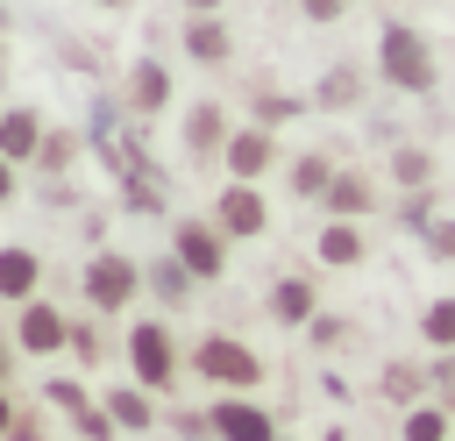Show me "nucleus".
<instances>
[{
    "label": "nucleus",
    "instance_id": "10",
    "mask_svg": "<svg viewBox=\"0 0 455 441\" xmlns=\"http://www.w3.org/2000/svg\"><path fill=\"white\" fill-rule=\"evenodd\" d=\"M370 256H377L370 220H327V213H320V228H313V263H320V270H363Z\"/></svg>",
    "mask_w": 455,
    "mask_h": 441
},
{
    "label": "nucleus",
    "instance_id": "35",
    "mask_svg": "<svg viewBox=\"0 0 455 441\" xmlns=\"http://www.w3.org/2000/svg\"><path fill=\"white\" fill-rule=\"evenodd\" d=\"M92 7H128V0H92Z\"/></svg>",
    "mask_w": 455,
    "mask_h": 441
},
{
    "label": "nucleus",
    "instance_id": "20",
    "mask_svg": "<svg viewBox=\"0 0 455 441\" xmlns=\"http://www.w3.org/2000/svg\"><path fill=\"white\" fill-rule=\"evenodd\" d=\"M43 114L36 107H7L0 114V156H14V164H36V149H43Z\"/></svg>",
    "mask_w": 455,
    "mask_h": 441
},
{
    "label": "nucleus",
    "instance_id": "23",
    "mask_svg": "<svg viewBox=\"0 0 455 441\" xmlns=\"http://www.w3.org/2000/svg\"><path fill=\"white\" fill-rule=\"evenodd\" d=\"M398 441H455V413L441 398H419L398 413Z\"/></svg>",
    "mask_w": 455,
    "mask_h": 441
},
{
    "label": "nucleus",
    "instance_id": "14",
    "mask_svg": "<svg viewBox=\"0 0 455 441\" xmlns=\"http://www.w3.org/2000/svg\"><path fill=\"white\" fill-rule=\"evenodd\" d=\"M313 114H355L363 100H370V64H355V57H341V64H327L320 78H313Z\"/></svg>",
    "mask_w": 455,
    "mask_h": 441
},
{
    "label": "nucleus",
    "instance_id": "9",
    "mask_svg": "<svg viewBox=\"0 0 455 441\" xmlns=\"http://www.w3.org/2000/svg\"><path fill=\"white\" fill-rule=\"evenodd\" d=\"M384 192H391L384 178H370L363 164H341L334 185H327V199H320V213L327 220H377L384 213Z\"/></svg>",
    "mask_w": 455,
    "mask_h": 441
},
{
    "label": "nucleus",
    "instance_id": "21",
    "mask_svg": "<svg viewBox=\"0 0 455 441\" xmlns=\"http://www.w3.org/2000/svg\"><path fill=\"white\" fill-rule=\"evenodd\" d=\"M36 285H43V256H36V249H21V242H14V249H0V299H7V306H28V299H36Z\"/></svg>",
    "mask_w": 455,
    "mask_h": 441
},
{
    "label": "nucleus",
    "instance_id": "11",
    "mask_svg": "<svg viewBox=\"0 0 455 441\" xmlns=\"http://www.w3.org/2000/svg\"><path fill=\"white\" fill-rule=\"evenodd\" d=\"M327 299H320V277L313 270H284V277H270V292H263V313L277 320V327H313V313H320Z\"/></svg>",
    "mask_w": 455,
    "mask_h": 441
},
{
    "label": "nucleus",
    "instance_id": "32",
    "mask_svg": "<svg viewBox=\"0 0 455 441\" xmlns=\"http://www.w3.org/2000/svg\"><path fill=\"white\" fill-rule=\"evenodd\" d=\"M14 171H21V164H14V156H0V206L14 199Z\"/></svg>",
    "mask_w": 455,
    "mask_h": 441
},
{
    "label": "nucleus",
    "instance_id": "1",
    "mask_svg": "<svg viewBox=\"0 0 455 441\" xmlns=\"http://www.w3.org/2000/svg\"><path fill=\"white\" fill-rule=\"evenodd\" d=\"M370 71H377V85H391L398 100H427V92L441 85V50H434V36H427L419 21L391 14V21L377 28Z\"/></svg>",
    "mask_w": 455,
    "mask_h": 441
},
{
    "label": "nucleus",
    "instance_id": "2",
    "mask_svg": "<svg viewBox=\"0 0 455 441\" xmlns=\"http://www.w3.org/2000/svg\"><path fill=\"white\" fill-rule=\"evenodd\" d=\"M121 356H128V377L142 391H156V398L178 391V377H185V349H178V334L164 320H135L128 341H121Z\"/></svg>",
    "mask_w": 455,
    "mask_h": 441
},
{
    "label": "nucleus",
    "instance_id": "31",
    "mask_svg": "<svg viewBox=\"0 0 455 441\" xmlns=\"http://www.w3.org/2000/svg\"><path fill=\"white\" fill-rule=\"evenodd\" d=\"M7 441H43V427H36V413H21V420H14V434H7Z\"/></svg>",
    "mask_w": 455,
    "mask_h": 441
},
{
    "label": "nucleus",
    "instance_id": "15",
    "mask_svg": "<svg viewBox=\"0 0 455 441\" xmlns=\"http://www.w3.org/2000/svg\"><path fill=\"white\" fill-rule=\"evenodd\" d=\"M14 349L21 356H57V349H71V320L50 299H28V306H14Z\"/></svg>",
    "mask_w": 455,
    "mask_h": 441
},
{
    "label": "nucleus",
    "instance_id": "28",
    "mask_svg": "<svg viewBox=\"0 0 455 441\" xmlns=\"http://www.w3.org/2000/svg\"><path fill=\"white\" fill-rule=\"evenodd\" d=\"M419 249H427V263H455V213H434L419 228Z\"/></svg>",
    "mask_w": 455,
    "mask_h": 441
},
{
    "label": "nucleus",
    "instance_id": "24",
    "mask_svg": "<svg viewBox=\"0 0 455 441\" xmlns=\"http://www.w3.org/2000/svg\"><path fill=\"white\" fill-rule=\"evenodd\" d=\"M419 349L427 356H455V292H441V299L419 306Z\"/></svg>",
    "mask_w": 455,
    "mask_h": 441
},
{
    "label": "nucleus",
    "instance_id": "26",
    "mask_svg": "<svg viewBox=\"0 0 455 441\" xmlns=\"http://www.w3.org/2000/svg\"><path fill=\"white\" fill-rule=\"evenodd\" d=\"M249 114H256L263 128H284V121L313 114V100H291V92H277V85H249Z\"/></svg>",
    "mask_w": 455,
    "mask_h": 441
},
{
    "label": "nucleus",
    "instance_id": "7",
    "mask_svg": "<svg viewBox=\"0 0 455 441\" xmlns=\"http://www.w3.org/2000/svg\"><path fill=\"white\" fill-rule=\"evenodd\" d=\"M213 220L228 228V242H263V235H270V199H263V185L228 178V185L213 192Z\"/></svg>",
    "mask_w": 455,
    "mask_h": 441
},
{
    "label": "nucleus",
    "instance_id": "22",
    "mask_svg": "<svg viewBox=\"0 0 455 441\" xmlns=\"http://www.w3.org/2000/svg\"><path fill=\"white\" fill-rule=\"evenodd\" d=\"M100 405H107V413H114V427H128V434L156 427V391H142L135 377H128V384H114V391H107Z\"/></svg>",
    "mask_w": 455,
    "mask_h": 441
},
{
    "label": "nucleus",
    "instance_id": "18",
    "mask_svg": "<svg viewBox=\"0 0 455 441\" xmlns=\"http://www.w3.org/2000/svg\"><path fill=\"white\" fill-rule=\"evenodd\" d=\"M121 100H128V114H135V121H156V114L171 107V64H164V57H135V64H128Z\"/></svg>",
    "mask_w": 455,
    "mask_h": 441
},
{
    "label": "nucleus",
    "instance_id": "4",
    "mask_svg": "<svg viewBox=\"0 0 455 441\" xmlns=\"http://www.w3.org/2000/svg\"><path fill=\"white\" fill-rule=\"evenodd\" d=\"M171 256H178L199 285H213V277H228L235 242H228V228H220L213 213H178V220H171Z\"/></svg>",
    "mask_w": 455,
    "mask_h": 441
},
{
    "label": "nucleus",
    "instance_id": "8",
    "mask_svg": "<svg viewBox=\"0 0 455 441\" xmlns=\"http://www.w3.org/2000/svg\"><path fill=\"white\" fill-rule=\"evenodd\" d=\"M206 413H213V441H284L277 434V413L256 391H220Z\"/></svg>",
    "mask_w": 455,
    "mask_h": 441
},
{
    "label": "nucleus",
    "instance_id": "33",
    "mask_svg": "<svg viewBox=\"0 0 455 441\" xmlns=\"http://www.w3.org/2000/svg\"><path fill=\"white\" fill-rule=\"evenodd\" d=\"M14 420H21V413H14V398H7V391H0V441H7V434H14Z\"/></svg>",
    "mask_w": 455,
    "mask_h": 441
},
{
    "label": "nucleus",
    "instance_id": "29",
    "mask_svg": "<svg viewBox=\"0 0 455 441\" xmlns=\"http://www.w3.org/2000/svg\"><path fill=\"white\" fill-rule=\"evenodd\" d=\"M306 334H313V341H320V349H341V341H348V334H355V327H348V320H341V313H327V306H320V313H313V327H306Z\"/></svg>",
    "mask_w": 455,
    "mask_h": 441
},
{
    "label": "nucleus",
    "instance_id": "12",
    "mask_svg": "<svg viewBox=\"0 0 455 441\" xmlns=\"http://www.w3.org/2000/svg\"><path fill=\"white\" fill-rule=\"evenodd\" d=\"M228 135H235V121H228V107H220V100H192V107H185V121H178V142H185V156H192V164H220Z\"/></svg>",
    "mask_w": 455,
    "mask_h": 441
},
{
    "label": "nucleus",
    "instance_id": "5",
    "mask_svg": "<svg viewBox=\"0 0 455 441\" xmlns=\"http://www.w3.org/2000/svg\"><path fill=\"white\" fill-rule=\"evenodd\" d=\"M142 299V263L128 256V249H92V263H85V306L100 313V320H114V313H128Z\"/></svg>",
    "mask_w": 455,
    "mask_h": 441
},
{
    "label": "nucleus",
    "instance_id": "3",
    "mask_svg": "<svg viewBox=\"0 0 455 441\" xmlns=\"http://www.w3.org/2000/svg\"><path fill=\"white\" fill-rule=\"evenodd\" d=\"M185 370L206 377L213 391H256V384H263V356H256L242 334H199V341L185 349Z\"/></svg>",
    "mask_w": 455,
    "mask_h": 441
},
{
    "label": "nucleus",
    "instance_id": "13",
    "mask_svg": "<svg viewBox=\"0 0 455 441\" xmlns=\"http://www.w3.org/2000/svg\"><path fill=\"white\" fill-rule=\"evenodd\" d=\"M384 185H391V192H441V156H434V142L398 135L391 156H384Z\"/></svg>",
    "mask_w": 455,
    "mask_h": 441
},
{
    "label": "nucleus",
    "instance_id": "34",
    "mask_svg": "<svg viewBox=\"0 0 455 441\" xmlns=\"http://www.w3.org/2000/svg\"><path fill=\"white\" fill-rule=\"evenodd\" d=\"M178 7H185V14H220L228 0H178Z\"/></svg>",
    "mask_w": 455,
    "mask_h": 441
},
{
    "label": "nucleus",
    "instance_id": "30",
    "mask_svg": "<svg viewBox=\"0 0 455 441\" xmlns=\"http://www.w3.org/2000/svg\"><path fill=\"white\" fill-rule=\"evenodd\" d=\"M348 7H355V0H299V14H306L313 28H334V21L348 14Z\"/></svg>",
    "mask_w": 455,
    "mask_h": 441
},
{
    "label": "nucleus",
    "instance_id": "36",
    "mask_svg": "<svg viewBox=\"0 0 455 441\" xmlns=\"http://www.w3.org/2000/svg\"><path fill=\"white\" fill-rule=\"evenodd\" d=\"M0 384H7V349H0Z\"/></svg>",
    "mask_w": 455,
    "mask_h": 441
},
{
    "label": "nucleus",
    "instance_id": "6",
    "mask_svg": "<svg viewBox=\"0 0 455 441\" xmlns=\"http://www.w3.org/2000/svg\"><path fill=\"white\" fill-rule=\"evenodd\" d=\"M220 171H228V178L263 185L270 171H284V135H277V128H263V121H235L228 149H220Z\"/></svg>",
    "mask_w": 455,
    "mask_h": 441
},
{
    "label": "nucleus",
    "instance_id": "17",
    "mask_svg": "<svg viewBox=\"0 0 455 441\" xmlns=\"http://www.w3.org/2000/svg\"><path fill=\"white\" fill-rule=\"evenodd\" d=\"M178 43H185V57H192L199 71H228V64H235V28H228L220 14H185Z\"/></svg>",
    "mask_w": 455,
    "mask_h": 441
},
{
    "label": "nucleus",
    "instance_id": "27",
    "mask_svg": "<svg viewBox=\"0 0 455 441\" xmlns=\"http://www.w3.org/2000/svg\"><path fill=\"white\" fill-rule=\"evenodd\" d=\"M36 164H43L50 178H57V171H71V164H78V135H71V128H50V135H43V149H36Z\"/></svg>",
    "mask_w": 455,
    "mask_h": 441
},
{
    "label": "nucleus",
    "instance_id": "16",
    "mask_svg": "<svg viewBox=\"0 0 455 441\" xmlns=\"http://www.w3.org/2000/svg\"><path fill=\"white\" fill-rule=\"evenodd\" d=\"M370 391H377L391 413H405V405L434 398V363H419V356H384V370H377Z\"/></svg>",
    "mask_w": 455,
    "mask_h": 441
},
{
    "label": "nucleus",
    "instance_id": "19",
    "mask_svg": "<svg viewBox=\"0 0 455 441\" xmlns=\"http://www.w3.org/2000/svg\"><path fill=\"white\" fill-rule=\"evenodd\" d=\"M334 171H341V164H334L327 149H291V156H284V192L306 199V206H320L327 185H334Z\"/></svg>",
    "mask_w": 455,
    "mask_h": 441
},
{
    "label": "nucleus",
    "instance_id": "25",
    "mask_svg": "<svg viewBox=\"0 0 455 441\" xmlns=\"http://www.w3.org/2000/svg\"><path fill=\"white\" fill-rule=\"evenodd\" d=\"M142 285H149V292H156L164 306H185V299L199 292V277H192V270H185V263H178L171 249H164V256H156V263L142 270Z\"/></svg>",
    "mask_w": 455,
    "mask_h": 441
}]
</instances>
